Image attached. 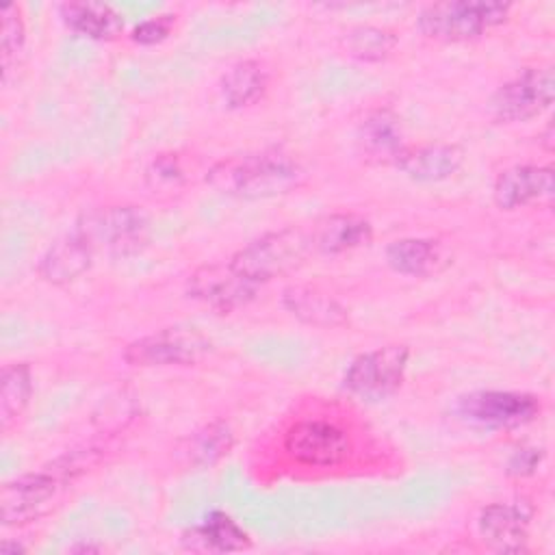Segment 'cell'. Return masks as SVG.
Wrapping results in <instances>:
<instances>
[{"mask_svg": "<svg viewBox=\"0 0 555 555\" xmlns=\"http://www.w3.org/2000/svg\"><path fill=\"white\" fill-rule=\"evenodd\" d=\"M306 182L301 163L284 150H260L217 160L206 171V184L234 199H271L293 193Z\"/></svg>", "mask_w": 555, "mask_h": 555, "instance_id": "6da1fadb", "label": "cell"}, {"mask_svg": "<svg viewBox=\"0 0 555 555\" xmlns=\"http://www.w3.org/2000/svg\"><path fill=\"white\" fill-rule=\"evenodd\" d=\"M312 254L310 228L288 225L249 241L230 258V264L241 275L262 286L299 269Z\"/></svg>", "mask_w": 555, "mask_h": 555, "instance_id": "7a4b0ae2", "label": "cell"}, {"mask_svg": "<svg viewBox=\"0 0 555 555\" xmlns=\"http://www.w3.org/2000/svg\"><path fill=\"white\" fill-rule=\"evenodd\" d=\"M509 2L496 0H442L421 9L416 17L418 30L427 39L444 43H462L481 37L486 30L507 22Z\"/></svg>", "mask_w": 555, "mask_h": 555, "instance_id": "3957f363", "label": "cell"}, {"mask_svg": "<svg viewBox=\"0 0 555 555\" xmlns=\"http://www.w3.org/2000/svg\"><path fill=\"white\" fill-rule=\"evenodd\" d=\"M93 251L126 258L143 251L150 241V217L141 206L119 204L85 212L74 228Z\"/></svg>", "mask_w": 555, "mask_h": 555, "instance_id": "277c9868", "label": "cell"}, {"mask_svg": "<svg viewBox=\"0 0 555 555\" xmlns=\"http://www.w3.org/2000/svg\"><path fill=\"white\" fill-rule=\"evenodd\" d=\"M282 449L297 466L336 468L347 462L353 444L349 431L336 421L304 416L284 431Z\"/></svg>", "mask_w": 555, "mask_h": 555, "instance_id": "5b68a950", "label": "cell"}, {"mask_svg": "<svg viewBox=\"0 0 555 555\" xmlns=\"http://www.w3.org/2000/svg\"><path fill=\"white\" fill-rule=\"evenodd\" d=\"M410 349L405 345H386L356 356L345 375L343 388L366 403H379L392 397L405 377Z\"/></svg>", "mask_w": 555, "mask_h": 555, "instance_id": "8992f818", "label": "cell"}, {"mask_svg": "<svg viewBox=\"0 0 555 555\" xmlns=\"http://www.w3.org/2000/svg\"><path fill=\"white\" fill-rule=\"evenodd\" d=\"M555 100V74L551 65L525 67L496 87L488 111L499 124L529 121L551 108Z\"/></svg>", "mask_w": 555, "mask_h": 555, "instance_id": "52a82bcc", "label": "cell"}, {"mask_svg": "<svg viewBox=\"0 0 555 555\" xmlns=\"http://www.w3.org/2000/svg\"><path fill=\"white\" fill-rule=\"evenodd\" d=\"M212 343L195 327H163L128 343L121 358L130 366L165 369V366H191L197 364Z\"/></svg>", "mask_w": 555, "mask_h": 555, "instance_id": "ba28073f", "label": "cell"}, {"mask_svg": "<svg viewBox=\"0 0 555 555\" xmlns=\"http://www.w3.org/2000/svg\"><path fill=\"white\" fill-rule=\"evenodd\" d=\"M540 399L520 390H473L455 401V414L481 429L525 427L540 416Z\"/></svg>", "mask_w": 555, "mask_h": 555, "instance_id": "9c48e42d", "label": "cell"}, {"mask_svg": "<svg viewBox=\"0 0 555 555\" xmlns=\"http://www.w3.org/2000/svg\"><path fill=\"white\" fill-rule=\"evenodd\" d=\"M67 481L54 468L20 475L0 490V520L4 527H20L43 518Z\"/></svg>", "mask_w": 555, "mask_h": 555, "instance_id": "30bf717a", "label": "cell"}, {"mask_svg": "<svg viewBox=\"0 0 555 555\" xmlns=\"http://www.w3.org/2000/svg\"><path fill=\"white\" fill-rule=\"evenodd\" d=\"M186 293L215 312H234L254 301L260 286L241 275L228 260L197 267L186 280Z\"/></svg>", "mask_w": 555, "mask_h": 555, "instance_id": "8fae6325", "label": "cell"}, {"mask_svg": "<svg viewBox=\"0 0 555 555\" xmlns=\"http://www.w3.org/2000/svg\"><path fill=\"white\" fill-rule=\"evenodd\" d=\"M555 171L551 165H514L501 171L492 184L494 204L501 210H518L531 204L551 202Z\"/></svg>", "mask_w": 555, "mask_h": 555, "instance_id": "7c38bea8", "label": "cell"}, {"mask_svg": "<svg viewBox=\"0 0 555 555\" xmlns=\"http://www.w3.org/2000/svg\"><path fill=\"white\" fill-rule=\"evenodd\" d=\"M356 143L364 160L373 165H397L408 145L403 141L401 117L388 106L366 111L358 124Z\"/></svg>", "mask_w": 555, "mask_h": 555, "instance_id": "4fadbf2b", "label": "cell"}, {"mask_svg": "<svg viewBox=\"0 0 555 555\" xmlns=\"http://www.w3.org/2000/svg\"><path fill=\"white\" fill-rule=\"evenodd\" d=\"M462 165H464V150L457 143L431 141V143L405 145L395 167L414 182L431 184V182L449 180L453 173L460 171Z\"/></svg>", "mask_w": 555, "mask_h": 555, "instance_id": "5bb4252c", "label": "cell"}, {"mask_svg": "<svg viewBox=\"0 0 555 555\" xmlns=\"http://www.w3.org/2000/svg\"><path fill=\"white\" fill-rule=\"evenodd\" d=\"M314 254L338 256L360 247H366L373 241V225L366 217L356 212H334L314 221L310 228Z\"/></svg>", "mask_w": 555, "mask_h": 555, "instance_id": "9a60e30c", "label": "cell"}, {"mask_svg": "<svg viewBox=\"0 0 555 555\" xmlns=\"http://www.w3.org/2000/svg\"><path fill=\"white\" fill-rule=\"evenodd\" d=\"M531 509L525 503H490L477 518L479 533L496 551L520 553L527 548Z\"/></svg>", "mask_w": 555, "mask_h": 555, "instance_id": "2e32d148", "label": "cell"}, {"mask_svg": "<svg viewBox=\"0 0 555 555\" xmlns=\"http://www.w3.org/2000/svg\"><path fill=\"white\" fill-rule=\"evenodd\" d=\"M93 247L85 241L82 234L76 230L67 232L65 236L56 238L37 264V273L43 282L54 286H65L78 280L85 271H89L93 262Z\"/></svg>", "mask_w": 555, "mask_h": 555, "instance_id": "e0dca14e", "label": "cell"}, {"mask_svg": "<svg viewBox=\"0 0 555 555\" xmlns=\"http://www.w3.org/2000/svg\"><path fill=\"white\" fill-rule=\"evenodd\" d=\"M384 258L395 273L410 278L436 275L451 262V256L440 241L423 236H405L388 243Z\"/></svg>", "mask_w": 555, "mask_h": 555, "instance_id": "ac0fdd59", "label": "cell"}, {"mask_svg": "<svg viewBox=\"0 0 555 555\" xmlns=\"http://www.w3.org/2000/svg\"><path fill=\"white\" fill-rule=\"evenodd\" d=\"M234 442L236 436L230 423L217 418L184 436L176 447V455L186 468L204 470L219 464L232 451Z\"/></svg>", "mask_w": 555, "mask_h": 555, "instance_id": "d6986e66", "label": "cell"}, {"mask_svg": "<svg viewBox=\"0 0 555 555\" xmlns=\"http://www.w3.org/2000/svg\"><path fill=\"white\" fill-rule=\"evenodd\" d=\"M282 304L295 319L312 327L330 330V327H343L349 323L347 308L338 304L334 297H330L327 293L312 286L295 284L284 288Z\"/></svg>", "mask_w": 555, "mask_h": 555, "instance_id": "ffe728a7", "label": "cell"}, {"mask_svg": "<svg viewBox=\"0 0 555 555\" xmlns=\"http://www.w3.org/2000/svg\"><path fill=\"white\" fill-rule=\"evenodd\" d=\"M59 15L72 33L93 41H113L124 33L121 13L106 2H63Z\"/></svg>", "mask_w": 555, "mask_h": 555, "instance_id": "44dd1931", "label": "cell"}, {"mask_svg": "<svg viewBox=\"0 0 555 555\" xmlns=\"http://www.w3.org/2000/svg\"><path fill=\"white\" fill-rule=\"evenodd\" d=\"M182 544L189 551L228 553V551L249 548L251 538L230 514L215 509L199 525L182 533Z\"/></svg>", "mask_w": 555, "mask_h": 555, "instance_id": "7402d4cb", "label": "cell"}, {"mask_svg": "<svg viewBox=\"0 0 555 555\" xmlns=\"http://www.w3.org/2000/svg\"><path fill=\"white\" fill-rule=\"evenodd\" d=\"M221 95L230 108H247L262 100L269 89V69L262 61L243 59L221 76Z\"/></svg>", "mask_w": 555, "mask_h": 555, "instance_id": "603a6c76", "label": "cell"}, {"mask_svg": "<svg viewBox=\"0 0 555 555\" xmlns=\"http://www.w3.org/2000/svg\"><path fill=\"white\" fill-rule=\"evenodd\" d=\"M33 397V371L28 362H11L0 375V427L7 431L24 414Z\"/></svg>", "mask_w": 555, "mask_h": 555, "instance_id": "cb8c5ba5", "label": "cell"}, {"mask_svg": "<svg viewBox=\"0 0 555 555\" xmlns=\"http://www.w3.org/2000/svg\"><path fill=\"white\" fill-rule=\"evenodd\" d=\"M397 41H399L397 35L388 28L373 26V24H358L345 35L343 48L349 56L358 61L379 63L390 56Z\"/></svg>", "mask_w": 555, "mask_h": 555, "instance_id": "d4e9b609", "label": "cell"}, {"mask_svg": "<svg viewBox=\"0 0 555 555\" xmlns=\"http://www.w3.org/2000/svg\"><path fill=\"white\" fill-rule=\"evenodd\" d=\"M2 17V35H0V50H2V82L7 85L11 72L17 69L24 46H26V26L22 17V9L17 4H4L0 9Z\"/></svg>", "mask_w": 555, "mask_h": 555, "instance_id": "484cf974", "label": "cell"}, {"mask_svg": "<svg viewBox=\"0 0 555 555\" xmlns=\"http://www.w3.org/2000/svg\"><path fill=\"white\" fill-rule=\"evenodd\" d=\"M145 180L152 189H178L184 184V167L173 152H163L145 167Z\"/></svg>", "mask_w": 555, "mask_h": 555, "instance_id": "4316f807", "label": "cell"}, {"mask_svg": "<svg viewBox=\"0 0 555 555\" xmlns=\"http://www.w3.org/2000/svg\"><path fill=\"white\" fill-rule=\"evenodd\" d=\"M173 22H176V15H156V17L143 20L130 30V39L139 46L160 43L171 35Z\"/></svg>", "mask_w": 555, "mask_h": 555, "instance_id": "83f0119b", "label": "cell"}, {"mask_svg": "<svg viewBox=\"0 0 555 555\" xmlns=\"http://www.w3.org/2000/svg\"><path fill=\"white\" fill-rule=\"evenodd\" d=\"M544 451L535 449V447H520L516 449L509 460H507V475L512 477H529L538 470V466L542 464Z\"/></svg>", "mask_w": 555, "mask_h": 555, "instance_id": "f1b7e54d", "label": "cell"}, {"mask_svg": "<svg viewBox=\"0 0 555 555\" xmlns=\"http://www.w3.org/2000/svg\"><path fill=\"white\" fill-rule=\"evenodd\" d=\"M26 548L22 546V544H17V542H9V540H4L2 544H0V553L2 555H15V553H24Z\"/></svg>", "mask_w": 555, "mask_h": 555, "instance_id": "f546056e", "label": "cell"}, {"mask_svg": "<svg viewBox=\"0 0 555 555\" xmlns=\"http://www.w3.org/2000/svg\"><path fill=\"white\" fill-rule=\"evenodd\" d=\"M542 143H544L546 152H551V150H553V126H551V124L544 128V134H542Z\"/></svg>", "mask_w": 555, "mask_h": 555, "instance_id": "4dcf8cb0", "label": "cell"}, {"mask_svg": "<svg viewBox=\"0 0 555 555\" xmlns=\"http://www.w3.org/2000/svg\"><path fill=\"white\" fill-rule=\"evenodd\" d=\"M74 553H95L100 551V546H91V544H78V546H72Z\"/></svg>", "mask_w": 555, "mask_h": 555, "instance_id": "1f68e13d", "label": "cell"}]
</instances>
